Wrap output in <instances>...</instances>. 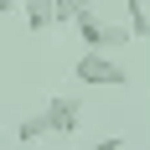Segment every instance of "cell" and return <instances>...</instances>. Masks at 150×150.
I'll list each match as a JSON object with an SVG mask.
<instances>
[{"label":"cell","instance_id":"6da1fadb","mask_svg":"<svg viewBox=\"0 0 150 150\" xmlns=\"http://www.w3.org/2000/svg\"><path fill=\"white\" fill-rule=\"evenodd\" d=\"M73 78L83 88H124L129 83V67H119V57L109 47H83V57L73 62Z\"/></svg>","mask_w":150,"mask_h":150},{"label":"cell","instance_id":"7a4b0ae2","mask_svg":"<svg viewBox=\"0 0 150 150\" xmlns=\"http://www.w3.org/2000/svg\"><path fill=\"white\" fill-rule=\"evenodd\" d=\"M73 31H78V42H83V47H109V52H119V47H129V42H135V36H129V26L104 21L93 5L73 16Z\"/></svg>","mask_w":150,"mask_h":150},{"label":"cell","instance_id":"3957f363","mask_svg":"<svg viewBox=\"0 0 150 150\" xmlns=\"http://www.w3.org/2000/svg\"><path fill=\"white\" fill-rule=\"evenodd\" d=\"M42 119L52 135H78V124H83V98L78 93H57V98H47Z\"/></svg>","mask_w":150,"mask_h":150},{"label":"cell","instance_id":"277c9868","mask_svg":"<svg viewBox=\"0 0 150 150\" xmlns=\"http://www.w3.org/2000/svg\"><path fill=\"white\" fill-rule=\"evenodd\" d=\"M124 26H129L135 42H145L150 36V0H124Z\"/></svg>","mask_w":150,"mask_h":150},{"label":"cell","instance_id":"5b68a950","mask_svg":"<svg viewBox=\"0 0 150 150\" xmlns=\"http://www.w3.org/2000/svg\"><path fill=\"white\" fill-rule=\"evenodd\" d=\"M21 11L31 31H52V0H21Z\"/></svg>","mask_w":150,"mask_h":150},{"label":"cell","instance_id":"8992f818","mask_svg":"<svg viewBox=\"0 0 150 150\" xmlns=\"http://www.w3.org/2000/svg\"><path fill=\"white\" fill-rule=\"evenodd\" d=\"M42 135H52V129H47V119L42 114H26V119L16 124V140H21V145H36V140Z\"/></svg>","mask_w":150,"mask_h":150},{"label":"cell","instance_id":"52a82bcc","mask_svg":"<svg viewBox=\"0 0 150 150\" xmlns=\"http://www.w3.org/2000/svg\"><path fill=\"white\" fill-rule=\"evenodd\" d=\"M73 0H52V26H73Z\"/></svg>","mask_w":150,"mask_h":150},{"label":"cell","instance_id":"ba28073f","mask_svg":"<svg viewBox=\"0 0 150 150\" xmlns=\"http://www.w3.org/2000/svg\"><path fill=\"white\" fill-rule=\"evenodd\" d=\"M93 145H98V150H119V145H124V135H98Z\"/></svg>","mask_w":150,"mask_h":150},{"label":"cell","instance_id":"9c48e42d","mask_svg":"<svg viewBox=\"0 0 150 150\" xmlns=\"http://www.w3.org/2000/svg\"><path fill=\"white\" fill-rule=\"evenodd\" d=\"M16 5H21V0H0V16H11V11H16Z\"/></svg>","mask_w":150,"mask_h":150},{"label":"cell","instance_id":"30bf717a","mask_svg":"<svg viewBox=\"0 0 150 150\" xmlns=\"http://www.w3.org/2000/svg\"><path fill=\"white\" fill-rule=\"evenodd\" d=\"M88 5H93V0H73V11H88Z\"/></svg>","mask_w":150,"mask_h":150}]
</instances>
